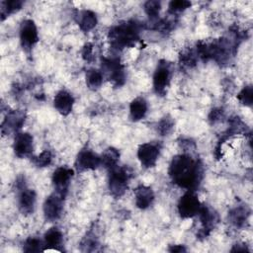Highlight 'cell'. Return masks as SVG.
<instances>
[{
	"label": "cell",
	"mask_w": 253,
	"mask_h": 253,
	"mask_svg": "<svg viewBox=\"0 0 253 253\" xmlns=\"http://www.w3.org/2000/svg\"><path fill=\"white\" fill-rule=\"evenodd\" d=\"M168 174L175 185L195 191L203 179V165L190 154H179L172 158Z\"/></svg>",
	"instance_id": "cell-1"
},
{
	"label": "cell",
	"mask_w": 253,
	"mask_h": 253,
	"mask_svg": "<svg viewBox=\"0 0 253 253\" xmlns=\"http://www.w3.org/2000/svg\"><path fill=\"white\" fill-rule=\"evenodd\" d=\"M140 25L135 21H127L112 27L108 33L111 45L116 49L133 46L139 41Z\"/></svg>",
	"instance_id": "cell-2"
},
{
	"label": "cell",
	"mask_w": 253,
	"mask_h": 253,
	"mask_svg": "<svg viewBox=\"0 0 253 253\" xmlns=\"http://www.w3.org/2000/svg\"><path fill=\"white\" fill-rule=\"evenodd\" d=\"M132 171L127 166H116L109 170L108 187L114 198H121L128 188Z\"/></svg>",
	"instance_id": "cell-3"
},
{
	"label": "cell",
	"mask_w": 253,
	"mask_h": 253,
	"mask_svg": "<svg viewBox=\"0 0 253 253\" xmlns=\"http://www.w3.org/2000/svg\"><path fill=\"white\" fill-rule=\"evenodd\" d=\"M101 72L104 78L115 87H121L126 82L125 66L117 57H102Z\"/></svg>",
	"instance_id": "cell-4"
},
{
	"label": "cell",
	"mask_w": 253,
	"mask_h": 253,
	"mask_svg": "<svg viewBox=\"0 0 253 253\" xmlns=\"http://www.w3.org/2000/svg\"><path fill=\"white\" fill-rule=\"evenodd\" d=\"M16 187L18 191V208L20 211L23 214L33 213L37 200L35 191L26 186L24 177H19L16 180Z\"/></svg>",
	"instance_id": "cell-5"
},
{
	"label": "cell",
	"mask_w": 253,
	"mask_h": 253,
	"mask_svg": "<svg viewBox=\"0 0 253 253\" xmlns=\"http://www.w3.org/2000/svg\"><path fill=\"white\" fill-rule=\"evenodd\" d=\"M171 64L166 60H160L153 74V89L159 96H163L167 92L171 80Z\"/></svg>",
	"instance_id": "cell-6"
},
{
	"label": "cell",
	"mask_w": 253,
	"mask_h": 253,
	"mask_svg": "<svg viewBox=\"0 0 253 253\" xmlns=\"http://www.w3.org/2000/svg\"><path fill=\"white\" fill-rule=\"evenodd\" d=\"M201 202L195 191L188 190L178 202V213L183 218H190L196 216L201 209Z\"/></svg>",
	"instance_id": "cell-7"
},
{
	"label": "cell",
	"mask_w": 253,
	"mask_h": 253,
	"mask_svg": "<svg viewBox=\"0 0 253 253\" xmlns=\"http://www.w3.org/2000/svg\"><path fill=\"white\" fill-rule=\"evenodd\" d=\"M20 42L23 49L27 52L31 51L39 42L38 28L35 22L31 19L24 20L20 26Z\"/></svg>",
	"instance_id": "cell-8"
},
{
	"label": "cell",
	"mask_w": 253,
	"mask_h": 253,
	"mask_svg": "<svg viewBox=\"0 0 253 253\" xmlns=\"http://www.w3.org/2000/svg\"><path fill=\"white\" fill-rule=\"evenodd\" d=\"M199 221L201 224V228L198 231L197 235L199 237H207L211 231L215 227L218 222V215L214 210L210 208L209 206L202 205L201 209L198 212Z\"/></svg>",
	"instance_id": "cell-9"
},
{
	"label": "cell",
	"mask_w": 253,
	"mask_h": 253,
	"mask_svg": "<svg viewBox=\"0 0 253 253\" xmlns=\"http://www.w3.org/2000/svg\"><path fill=\"white\" fill-rule=\"evenodd\" d=\"M72 177H73V170L67 166L57 167L52 173L51 181H52L55 193H57L63 199L67 195Z\"/></svg>",
	"instance_id": "cell-10"
},
{
	"label": "cell",
	"mask_w": 253,
	"mask_h": 253,
	"mask_svg": "<svg viewBox=\"0 0 253 253\" xmlns=\"http://www.w3.org/2000/svg\"><path fill=\"white\" fill-rule=\"evenodd\" d=\"M160 154V146L154 142H146L139 145L137 149V158L144 168L155 166Z\"/></svg>",
	"instance_id": "cell-11"
},
{
	"label": "cell",
	"mask_w": 253,
	"mask_h": 253,
	"mask_svg": "<svg viewBox=\"0 0 253 253\" xmlns=\"http://www.w3.org/2000/svg\"><path fill=\"white\" fill-rule=\"evenodd\" d=\"M26 120V114L22 110H13L7 112L2 124V134L8 135L13 132H17L24 125Z\"/></svg>",
	"instance_id": "cell-12"
},
{
	"label": "cell",
	"mask_w": 253,
	"mask_h": 253,
	"mask_svg": "<svg viewBox=\"0 0 253 253\" xmlns=\"http://www.w3.org/2000/svg\"><path fill=\"white\" fill-rule=\"evenodd\" d=\"M101 165V156L88 148L79 151L75 160V169L78 172L87 170H95Z\"/></svg>",
	"instance_id": "cell-13"
},
{
	"label": "cell",
	"mask_w": 253,
	"mask_h": 253,
	"mask_svg": "<svg viewBox=\"0 0 253 253\" xmlns=\"http://www.w3.org/2000/svg\"><path fill=\"white\" fill-rule=\"evenodd\" d=\"M43 215L48 221L57 220L62 213L63 210V198L57 193L49 195L43 203Z\"/></svg>",
	"instance_id": "cell-14"
},
{
	"label": "cell",
	"mask_w": 253,
	"mask_h": 253,
	"mask_svg": "<svg viewBox=\"0 0 253 253\" xmlns=\"http://www.w3.org/2000/svg\"><path fill=\"white\" fill-rule=\"evenodd\" d=\"M34 149V138L29 132H17L14 143L13 150L17 157L26 158L31 156Z\"/></svg>",
	"instance_id": "cell-15"
},
{
	"label": "cell",
	"mask_w": 253,
	"mask_h": 253,
	"mask_svg": "<svg viewBox=\"0 0 253 253\" xmlns=\"http://www.w3.org/2000/svg\"><path fill=\"white\" fill-rule=\"evenodd\" d=\"M74 98L72 94L66 90H60L53 98L54 109L62 116H67L72 112Z\"/></svg>",
	"instance_id": "cell-16"
},
{
	"label": "cell",
	"mask_w": 253,
	"mask_h": 253,
	"mask_svg": "<svg viewBox=\"0 0 253 253\" xmlns=\"http://www.w3.org/2000/svg\"><path fill=\"white\" fill-rule=\"evenodd\" d=\"M135 205L140 210L149 208L154 201L153 190L145 185H140L134 190Z\"/></svg>",
	"instance_id": "cell-17"
},
{
	"label": "cell",
	"mask_w": 253,
	"mask_h": 253,
	"mask_svg": "<svg viewBox=\"0 0 253 253\" xmlns=\"http://www.w3.org/2000/svg\"><path fill=\"white\" fill-rule=\"evenodd\" d=\"M76 23L78 24L80 30L84 33H88L93 30L97 23L98 19L96 14L91 10H80L77 11L75 15Z\"/></svg>",
	"instance_id": "cell-18"
},
{
	"label": "cell",
	"mask_w": 253,
	"mask_h": 253,
	"mask_svg": "<svg viewBox=\"0 0 253 253\" xmlns=\"http://www.w3.org/2000/svg\"><path fill=\"white\" fill-rule=\"evenodd\" d=\"M250 210L246 205H238L228 212V219L236 227H243L248 219Z\"/></svg>",
	"instance_id": "cell-19"
},
{
	"label": "cell",
	"mask_w": 253,
	"mask_h": 253,
	"mask_svg": "<svg viewBox=\"0 0 253 253\" xmlns=\"http://www.w3.org/2000/svg\"><path fill=\"white\" fill-rule=\"evenodd\" d=\"M147 113V102L142 97H137L130 102L129 117L131 121L137 122L142 120Z\"/></svg>",
	"instance_id": "cell-20"
},
{
	"label": "cell",
	"mask_w": 253,
	"mask_h": 253,
	"mask_svg": "<svg viewBox=\"0 0 253 253\" xmlns=\"http://www.w3.org/2000/svg\"><path fill=\"white\" fill-rule=\"evenodd\" d=\"M120 159V152L115 147L106 148L101 155V165L108 170L116 167Z\"/></svg>",
	"instance_id": "cell-21"
},
{
	"label": "cell",
	"mask_w": 253,
	"mask_h": 253,
	"mask_svg": "<svg viewBox=\"0 0 253 253\" xmlns=\"http://www.w3.org/2000/svg\"><path fill=\"white\" fill-rule=\"evenodd\" d=\"M62 232L55 226L47 229L43 235L44 245L47 247H58L62 242Z\"/></svg>",
	"instance_id": "cell-22"
},
{
	"label": "cell",
	"mask_w": 253,
	"mask_h": 253,
	"mask_svg": "<svg viewBox=\"0 0 253 253\" xmlns=\"http://www.w3.org/2000/svg\"><path fill=\"white\" fill-rule=\"evenodd\" d=\"M85 80H86V85L89 89L97 90L101 87L103 80H104V76H103L101 70L89 69L86 72Z\"/></svg>",
	"instance_id": "cell-23"
},
{
	"label": "cell",
	"mask_w": 253,
	"mask_h": 253,
	"mask_svg": "<svg viewBox=\"0 0 253 253\" xmlns=\"http://www.w3.org/2000/svg\"><path fill=\"white\" fill-rule=\"evenodd\" d=\"M24 2L21 0H5L2 1L0 4V14H1V19L4 20L6 17L9 15L19 11Z\"/></svg>",
	"instance_id": "cell-24"
},
{
	"label": "cell",
	"mask_w": 253,
	"mask_h": 253,
	"mask_svg": "<svg viewBox=\"0 0 253 253\" xmlns=\"http://www.w3.org/2000/svg\"><path fill=\"white\" fill-rule=\"evenodd\" d=\"M197 58H198V55L195 51H193L192 49H186L181 53L179 60H180V64L184 68H192L193 66L196 65Z\"/></svg>",
	"instance_id": "cell-25"
},
{
	"label": "cell",
	"mask_w": 253,
	"mask_h": 253,
	"mask_svg": "<svg viewBox=\"0 0 253 253\" xmlns=\"http://www.w3.org/2000/svg\"><path fill=\"white\" fill-rule=\"evenodd\" d=\"M174 128V121L170 116L163 117L157 124V131L160 135H168Z\"/></svg>",
	"instance_id": "cell-26"
},
{
	"label": "cell",
	"mask_w": 253,
	"mask_h": 253,
	"mask_svg": "<svg viewBox=\"0 0 253 253\" xmlns=\"http://www.w3.org/2000/svg\"><path fill=\"white\" fill-rule=\"evenodd\" d=\"M99 246V241L96 235L92 232H88L81 241V247L83 251H94Z\"/></svg>",
	"instance_id": "cell-27"
},
{
	"label": "cell",
	"mask_w": 253,
	"mask_h": 253,
	"mask_svg": "<svg viewBox=\"0 0 253 253\" xmlns=\"http://www.w3.org/2000/svg\"><path fill=\"white\" fill-rule=\"evenodd\" d=\"M144 11L146 13V15L151 19L154 20L158 17L159 12L161 10V3L159 1H155V0H150L144 3Z\"/></svg>",
	"instance_id": "cell-28"
},
{
	"label": "cell",
	"mask_w": 253,
	"mask_h": 253,
	"mask_svg": "<svg viewBox=\"0 0 253 253\" xmlns=\"http://www.w3.org/2000/svg\"><path fill=\"white\" fill-rule=\"evenodd\" d=\"M237 99L239 102L247 107H251L253 103V88L251 85L243 87V89L238 93Z\"/></svg>",
	"instance_id": "cell-29"
},
{
	"label": "cell",
	"mask_w": 253,
	"mask_h": 253,
	"mask_svg": "<svg viewBox=\"0 0 253 253\" xmlns=\"http://www.w3.org/2000/svg\"><path fill=\"white\" fill-rule=\"evenodd\" d=\"M51 161H52V154L47 149L43 150L42 152H41L38 156L34 157V159H33L34 164L39 168L49 166L51 164Z\"/></svg>",
	"instance_id": "cell-30"
},
{
	"label": "cell",
	"mask_w": 253,
	"mask_h": 253,
	"mask_svg": "<svg viewBox=\"0 0 253 253\" xmlns=\"http://www.w3.org/2000/svg\"><path fill=\"white\" fill-rule=\"evenodd\" d=\"M42 241L40 238L37 237H29L23 246V250L27 253H33V252H39L42 250Z\"/></svg>",
	"instance_id": "cell-31"
},
{
	"label": "cell",
	"mask_w": 253,
	"mask_h": 253,
	"mask_svg": "<svg viewBox=\"0 0 253 253\" xmlns=\"http://www.w3.org/2000/svg\"><path fill=\"white\" fill-rule=\"evenodd\" d=\"M192 5L190 1L186 0H175L171 1L168 5V12L174 16L175 14H179L183 11H185L187 8H189Z\"/></svg>",
	"instance_id": "cell-32"
},
{
	"label": "cell",
	"mask_w": 253,
	"mask_h": 253,
	"mask_svg": "<svg viewBox=\"0 0 253 253\" xmlns=\"http://www.w3.org/2000/svg\"><path fill=\"white\" fill-rule=\"evenodd\" d=\"M81 55L85 61L92 62L94 60V45L91 42L85 43L82 47Z\"/></svg>",
	"instance_id": "cell-33"
},
{
	"label": "cell",
	"mask_w": 253,
	"mask_h": 253,
	"mask_svg": "<svg viewBox=\"0 0 253 253\" xmlns=\"http://www.w3.org/2000/svg\"><path fill=\"white\" fill-rule=\"evenodd\" d=\"M223 117V112L222 110L220 109H214V110H211V114L209 115V120L211 122V123H216L218 121H220V119Z\"/></svg>",
	"instance_id": "cell-34"
},
{
	"label": "cell",
	"mask_w": 253,
	"mask_h": 253,
	"mask_svg": "<svg viewBox=\"0 0 253 253\" xmlns=\"http://www.w3.org/2000/svg\"><path fill=\"white\" fill-rule=\"evenodd\" d=\"M169 252L172 253H181V252H186V248L184 245H170L168 248Z\"/></svg>",
	"instance_id": "cell-35"
},
{
	"label": "cell",
	"mask_w": 253,
	"mask_h": 253,
	"mask_svg": "<svg viewBox=\"0 0 253 253\" xmlns=\"http://www.w3.org/2000/svg\"><path fill=\"white\" fill-rule=\"evenodd\" d=\"M230 251L231 252H245V251H249V250L247 249V246L244 244H235Z\"/></svg>",
	"instance_id": "cell-36"
}]
</instances>
